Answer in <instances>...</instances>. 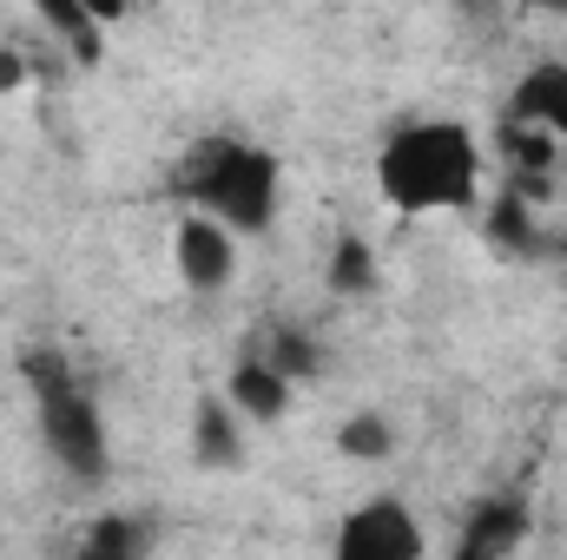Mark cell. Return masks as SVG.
Here are the masks:
<instances>
[{"mask_svg":"<svg viewBox=\"0 0 567 560\" xmlns=\"http://www.w3.org/2000/svg\"><path fill=\"white\" fill-rule=\"evenodd\" d=\"M265 363L278 370L284 383H297V376H310V370H317V343H310L303 330H290V323H284V330H271V356H265Z\"/></svg>","mask_w":567,"mask_h":560,"instance_id":"5bb4252c","label":"cell"},{"mask_svg":"<svg viewBox=\"0 0 567 560\" xmlns=\"http://www.w3.org/2000/svg\"><path fill=\"white\" fill-rule=\"evenodd\" d=\"M172 258H178V278L192 283V290H205V297L238 278V238H231L225 225L198 218V211L178 218V231H172Z\"/></svg>","mask_w":567,"mask_h":560,"instance_id":"5b68a950","label":"cell"},{"mask_svg":"<svg viewBox=\"0 0 567 560\" xmlns=\"http://www.w3.org/2000/svg\"><path fill=\"white\" fill-rule=\"evenodd\" d=\"M337 560H423V521L396 495H370L363 508L343 515Z\"/></svg>","mask_w":567,"mask_h":560,"instance_id":"277c9868","label":"cell"},{"mask_svg":"<svg viewBox=\"0 0 567 560\" xmlns=\"http://www.w3.org/2000/svg\"><path fill=\"white\" fill-rule=\"evenodd\" d=\"M337 448L357 455V462H383V455L396 448V435H390V422L383 416H350L343 428H337Z\"/></svg>","mask_w":567,"mask_h":560,"instance_id":"4fadbf2b","label":"cell"},{"mask_svg":"<svg viewBox=\"0 0 567 560\" xmlns=\"http://www.w3.org/2000/svg\"><path fill=\"white\" fill-rule=\"evenodd\" d=\"M488 238H495V245H508V251H535V245H542L535 211H528L522 198H495V211H488Z\"/></svg>","mask_w":567,"mask_h":560,"instance_id":"7c38bea8","label":"cell"},{"mask_svg":"<svg viewBox=\"0 0 567 560\" xmlns=\"http://www.w3.org/2000/svg\"><path fill=\"white\" fill-rule=\"evenodd\" d=\"M192 455H198L205 468H238L245 435H238V409H231L225 396H205V403L192 409Z\"/></svg>","mask_w":567,"mask_h":560,"instance_id":"9c48e42d","label":"cell"},{"mask_svg":"<svg viewBox=\"0 0 567 560\" xmlns=\"http://www.w3.org/2000/svg\"><path fill=\"white\" fill-rule=\"evenodd\" d=\"M278 185H284V165L265 145L238 139V133H205V139L185 145L178 165H172V191H178L198 218L225 225L231 238L271 231V218H278Z\"/></svg>","mask_w":567,"mask_h":560,"instance_id":"6da1fadb","label":"cell"},{"mask_svg":"<svg viewBox=\"0 0 567 560\" xmlns=\"http://www.w3.org/2000/svg\"><path fill=\"white\" fill-rule=\"evenodd\" d=\"M449 560H482V554H468V548H455V554H449Z\"/></svg>","mask_w":567,"mask_h":560,"instance_id":"2e32d148","label":"cell"},{"mask_svg":"<svg viewBox=\"0 0 567 560\" xmlns=\"http://www.w3.org/2000/svg\"><path fill=\"white\" fill-rule=\"evenodd\" d=\"M508 152H515L522 172H548L555 165V139L548 133H528V126H508Z\"/></svg>","mask_w":567,"mask_h":560,"instance_id":"9a60e30c","label":"cell"},{"mask_svg":"<svg viewBox=\"0 0 567 560\" xmlns=\"http://www.w3.org/2000/svg\"><path fill=\"white\" fill-rule=\"evenodd\" d=\"M370 283H377L370 245H363V238H337V251H330V290H337V297H363Z\"/></svg>","mask_w":567,"mask_h":560,"instance_id":"8fae6325","label":"cell"},{"mask_svg":"<svg viewBox=\"0 0 567 560\" xmlns=\"http://www.w3.org/2000/svg\"><path fill=\"white\" fill-rule=\"evenodd\" d=\"M522 535H528V508H522V495H488V501L468 515L462 548H468V554H482V560H502Z\"/></svg>","mask_w":567,"mask_h":560,"instance_id":"52a82bcc","label":"cell"},{"mask_svg":"<svg viewBox=\"0 0 567 560\" xmlns=\"http://www.w3.org/2000/svg\"><path fill=\"white\" fill-rule=\"evenodd\" d=\"M152 548V528L140 515H93L73 541V560H145Z\"/></svg>","mask_w":567,"mask_h":560,"instance_id":"30bf717a","label":"cell"},{"mask_svg":"<svg viewBox=\"0 0 567 560\" xmlns=\"http://www.w3.org/2000/svg\"><path fill=\"white\" fill-rule=\"evenodd\" d=\"M225 403L245 422H278L284 409H290V383H284L265 356H245V363L231 370V383H225Z\"/></svg>","mask_w":567,"mask_h":560,"instance_id":"ba28073f","label":"cell"},{"mask_svg":"<svg viewBox=\"0 0 567 560\" xmlns=\"http://www.w3.org/2000/svg\"><path fill=\"white\" fill-rule=\"evenodd\" d=\"M508 126H528V133H567V60H535L515 93H508Z\"/></svg>","mask_w":567,"mask_h":560,"instance_id":"8992f818","label":"cell"},{"mask_svg":"<svg viewBox=\"0 0 567 560\" xmlns=\"http://www.w3.org/2000/svg\"><path fill=\"white\" fill-rule=\"evenodd\" d=\"M377 191L410 218L468 211L482 198V145L462 120H410L377 152Z\"/></svg>","mask_w":567,"mask_h":560,"instance_id":"7a4b0ae2","label":"cell"},{"mask_svg":"<svg viewBox=\"0 0 567 560\" xmlns=\"http://www.w3.org/2000/svg\"><path fill=\"white\" fill-rule=\"evenodd\" d=\"M20 376L33 390V409H40V435L53 448V462L73 475V481H100L106 475V422L93 390L73 376V363L60 350H27L20 356Z\"/></svg>","mask_w":567,"mask_h":560,"instance_id":"3957f363","label":"cell"}]
</instances>
